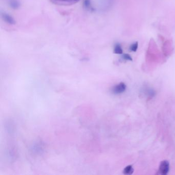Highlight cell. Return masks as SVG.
I'll list each match as a JSON object with an SVG mask.
<instances>
[{"mask_svg":"<svg viewBox=\"0 0 175 175\" xmlns=\"http://www.w3.org/2000/svg\"><path fill=\"white\" fill-rule=\"evenodd\" d=\"M114 52L116 54H118V55L122 54L123 49H122V47L120 45V44H117L115 45L114 49Z\"/></svg>","mask_w":175,"mask_h":175,"instance_id":"obj_5","label":"cell"},{"mask_svg":"<svg viewBox=\"0 0 175 175\" xmlns=\"http://www.w3.org/2000/svg\"><path fill=\"white\" fill-rule=\"evenodd\" d=\"M122 58L124 60H126V61H132L133 60L131 56L130 55L127 54V53H125V54L122 55Z\"/></svg>","mask_w":175,"mask_h":175,"instance_id":"obj_7","label":"cell"},{"mask_svg":"<svg viewBox=\"0 0 175 175\" xmlns=\"http://www.w3.org/2000/svg\"><path fill=\"white\" fill-rule=\"evenodd\" d=\"M138 47V42H135L130 46V49L131 52H136L137 50Z\"/></svg>","mask_w":175,"mask_h":175,"instance_id":"obj_6","label":"cell"},{"mask_svg":"<svg viewBox=\"0 0 175 175\" xmlns=\"http://www.w3.org/2000/svg\"><path fill=\"white\" fill-rule=\"evenodd\" d=\"M126 86L125 84V83L121 82L118 84L116 85V86H115L112 88V92L113 94H116V95L120 94L124 92L126 90Z\"/></svg>","mask_w":175,"mask_h":175,"instance_id":"obj_2","label":"cell"},{"mask_svg":"<svg viewBox=\"0 0 175 175\" xmlns=\"http://www.w3.org/2000/svg\"><path fill=\"white\" fill-rule=\"evenodd\" d=\"M169 169V163L166 160L161 161L160 164L159 172L160 174L165 175L168 173Z\"/></svg>","mask_w":175,"mask_h":175,"instance_id":"obj_1","label":"cell"},{"mask_svg":"<svg viewBox=\"0 0 175 175\" xmlns=\"http://www.w3.org/2000/svg\"><path fill=\"white\" fill-rule=\"evenodd\" d=\"M2 18L5 22L10 25H15L16 23V20L14 18L10 16V14H7L6 13H2Z\"/></svg>","mask_w":175,"mask_h":175,"instance_id":"obj_3","label":"cell"},{"mask_svg":"<svg viewBox=\"0 0 175 175\" xmlns=\"http://www.w3.org/2000/svg\"><path fill=\"white\" fill-rule=\"evenodd\" d=\"M134 169L132 167V166L128 165L124 169L123 173L124 175H131L134 173Z\"/></svg>","mask_w":175,"mask_h":175,"instance_id":"obj_4","label":"cell"}]
</instances>
